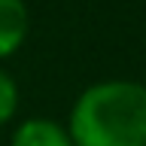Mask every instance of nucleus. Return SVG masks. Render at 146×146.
<instances>
[{
  "instance_id": "1",
  "label": "nucleus",
  "mask_w": 146,
  "mask_h": 146,
  "mask_svg": "<svg viewBox=\"0 0 146 146\" xmlns=\"http://www.w3.org/2000/svg\"><path fill=\"white\" fill-rule=\"evenodd\" d=\"M73 146H146V85L137 79H100L70 110Z\"/></svg>"
},
{
  "instance_id": "2",
  "label": "nucleus",
  "mask_w": 146,
  "mask_h": 146,
  "mask_svg": "<svg viewBox=\"0 0 146 146\" xmlns=\"http://www.w3.org/2000/svg\"><path fill=\"white\" fill-rule=\"evenodd\" d=\"M31 12L25 0H0V61L15 55L27 40Z\"/></svg>"
},
{
  "instance_id": "3",
  "label": "nucleus",
  "mask_w": 146,
  "mask_h": 146,
  "mask_svg": "<svg viewBox=\"0 0 146 146\" xmlns=\"http://www.w3.org/2000/svg\"><path fill=\"white\" fill-rule=\"evenodd\" d=\"M9 146H73V140L64 125H58L46 116H31L15 125Z\"/></svg>"
},
{
  "instance_id": "4",
  "label": "nucleus",
  "mask_w": 146,
  "mask_h": 146,
  "mask_svg": "<svg viewBox=\"0 0 146 146\" xmlns=\"http://www.w3.org/2000/svg\"><path fill=\"white\" fill-rule=\"evenodd\" d=\"M18 110V85L3 67H0V125H6Z\"/></svg>"
}]
</instances>
